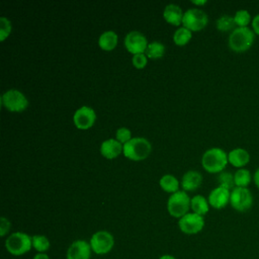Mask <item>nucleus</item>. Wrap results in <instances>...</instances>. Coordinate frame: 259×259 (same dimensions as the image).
<instances>
[{
	"mask_svg": "<svg viewBox=\"0 0 259 259\" xmlns=\"http://www.w3.org/2000/svg\"><path fill=\"white\" fill-rule=\"evenodd\" d=\"M190 199L184 190H178L172 193L167 201V210L170 215L180 219L186 213L190 207Z\"/></svg>",
	"mask_w": 259,
	"mask_h": 259,
	"instance_id": "obj_5",
	"label": "nucleus"
},
{
	"mask_svg": "<svg viewBox=\"0 0 259 259\" xmlns=\"http://www.w3.org/2000/svg\"><path fill=\"white\" fill-rule=\"evenodd\" d=\"M230 197L231 190L223 186H218L209 192L207 200L211 207L215 209H222L227 206L228 203H230Z\"/></svg>",
	"mask_w": 259,
	"mask_h": 259,
	"instance_id": "obj_14",
	"label": "nucleus"
},
{
	"mask_svg": "<svg viewBox=\"0 0 259 259\" xmlns=\"http://www.w3.org/2000/svg\"><path fill=\"white\" fill-rule=\"evenodd\" d=\"M218 182H219V186H223L229 190H232L236 187L235 181H234V174L230 172H226V171L221 172L218 177Z\"/></svg>",
	"mask_w": 259,
	"mask_h": 259,
	"instance_id": "obj_28",
	"label": "nucleus"
},
{
	"mask_svg": "<svg viewBox=\"0 0 259 259\" xmlns=\"http://www.w3.org/2000/svg\"><path fill=\"white\" fill-rule=\"evenodd\" d=\"M165 46L159 41H152L148 45L145 52L146 56L149 59H160L164 56Z\"/></svg>",
	"mask_w": 259,
	"mask_h": 259,
	"instance_id": "obj_24",
	"label": "nucleus"
},
{
	"mask_svg": "<svg viewBox=\"0 0 259 259\" xmlns=\"http://www.w3.org/2000/svg\"><path fill=\"white\" fill-rule=\"evenodd\" d=\"M229 163L228 154L221 148L206 150L201 158L203 169L209 173H221Z\"/></svg>",
	"mask_w": 259,
	"mask_h": 259,
	"instance_id": "obj_2",
	"label": "nucleus"
},
{
	"mask_svg": "<svg viewBox=\"0 0 259 259\" xmlns=\"http://www.w3.org/2000/svg\"><path fill=\"white\" fill-rule=\"evenodd\" d=\"M253 17L251 16L250 12L246 9H240L236 11L234 15V20L237 27H249L248 25L251 24Z\"/></svg>",
	"mask_w": 259,
	"mask_h": 259,
	"instance_id": "obj_25",
	"label": "nucleus"
},
{
	"mask_svg": "<svg viewBox=\"0 0 259 259\" xmlns=\"http://www.w3.org/2000/svg\"><path fill=\"white\" fill-rule=\"evenodd\" d=\"M208 22L207 14L199 8H190L183 14L182 24L191 31L201 30Z\"/></svg>",
	"mask_w": 259,
	"mask_h": 259,
	"instance_id": "obj_9",
	"label": "nucleus"
},
{
	"mask_svg": "<svg viewBox=\"0 0 259 259\" xmlns=\"http://www.w3.org/2000/svg\"><path fill=\"white\" fill-rule=\"evenodd\" d=\"M147 37L140 31H130L124 37V47L133 55L145 54L148 47Z\"/></svg>",
	"mask_w": 259,
	"mask_h": 259,
	"instance_id": "obj_11",
	"label": "nucleus"
},
{
	"mask_svg": "<svg viewBox=\"0 0 259 259\" xmlns=\"http://www.w3.org/2000/svg\"><path fill=\"white\" fill-rule=\"evenodd\" d=\"M122 151L123 145L114 139L105 140L100 146V153L106 159H114L118 157Z\"/></svg>",
	"mask_w": 259,
	"mask_h": 259,
	"instance_id": "obj_15",
	"label": "nucleus"
},
{
	"mask_svg": "<svg viewBox=\"0 0 259 259\" xmlns=\"http://www.w3.org/2000/svg\"><path fill=\"white\" fill-rule=\"evenodd\" d=\"M183 12L181 10V8L176 5V4H168L166 5V7L164 8L163 11V17L164 19L175 26H178L180 24H182V18H183Z\"/></svg>",
	"mask_w": 259,
	"mask_h": 259,
	"instance_id": "obj_18",
	"label": "nucleus"
},
{
	"mask_svg": "<svg viewBox=\"0 0 259 259\" xmlns=\"http://www.w3.org/2000/svg\"><path fill=\"white\" fill-rule=\"evenodd\" d=\"M190 207L194 213L204 215L208 212L209 203L208 200L202 195H195L190 199Z\"/></svg>",
	"mask_w": 259,
	"mask_h": 259,
	"instance_id": "obj_20",
	"label": "nucleus"
},
{
	"mask_svg": "<svg viewBox=\"0 0 259 259\" xmlns=\"http://www.w3.org/2000/svg\"><path fill=\"white\" fill-rule=\"evenodd\" d=\"M215 27L218 30H220L222 32L233 31L237 27L235 20H234V16L229 15V14L221 15L215 21Z\"/></svg>",
	"mask_w": 259,
	"mask_h": 259,
	"instance_id": "obj_23",
	"label": "nucleus"
},
{
	"mask_svg": "<svg viewBox=\"0 0 259 259\" xmlns=\"http://www.w3.org/2000/svg\"><path fill=\"white\" fill-rule=\"evenodd\" d=\"M191 3L194 5H204L206 3V0H192Z\"/></svg>",
	"mask_w": 259,
	"mask_h": 259,
	"instance_id": "obj_36",
	"label": "nucleus"
},
{
	"mask_svg": "<svg viewBox=\"0 0 259 259\" xmlns=\"http://www.w3.org/2000/svg\"><path fill=\"white\" fill-rule=\"evenodd\" d=\"M159 259H176L174 256L172 255H169V254H165V255H162Z\"/></svg>",
	"mask_w": 259,
	"mask_h": 259,
	"instance_id": "obj_37",
	"label": "nucleus"
},
{
	"mask_svg": "<svg viewBox=\"0 0 259 259\" xmlns=\"http://www.w3.org/2000/svg\"><path fill=\"white\" fill-rule=\"evenodd\" d=\"M152 150L150 142L145 138H132L123 145L122 154L130 160L142 161L146 159Z\"/></svg>",
	"mask_w": 259,
	"mask_h": 259,
	"instance_id": "obj_3",
	"label": "nucleus"
},
{
	"mask_svg": "<svg viewBox=\"0 0 259 259\" xmlns=\"http://www.w3.org/2000/svg\"><path fill=\"white\" fill-rule=\"evenodd\" d=\"M95 119H96L95 111L91 107L86 105L78 108L73 115L74 124L79 130H88L94 124Z\"/></svg>",
	"mask_w": 259,
	"mask_h": 259,
	"instance_id": "obj_12",
	"label": "nucleus"
},
{
	"mask_svg": "<svg viewBox=\"0 0 259 259\" xmlns=\"http://www.w3.org/2000/svg\"><path fill=\"white\" fill-rule=\"evenodd\" d=\"M11 22L10 20L5 17L1 16L0 17V40L4 41L5 38L10 34L11 32Z\"/></svg>",
	"mask_w": 259,
	"mask_h": 259,
	"instance_id": "obj_29",
	"label": "nucleus"
},
{
	"mask_svg": "<svg viewBox=\"0 0 259 259\" xmlns=\"http://www.w3.org/2000/svg\"><path fill=\"white\" fill-rule=\"evenodd\" d=\"M230 204L239 212L248 211L253 205L252 192L246 187H235L231 190Z\"/></svg>",
	"mask_w": 259,
	"mask_h": 259,
	"instance_id": "obj_7",
	"label": "nucleus"
},
{
	"mask_svg": "<svg viewBox=\"0 0 259 259\" xmlns=\"http://www.w3.org/2000/svg\"><path fill=\"white\" fill-rule=\"evenodd\" d=\"M6 250L13 256H21L32 248V238L22 232H15L5 240Z\"/></svg>",
	"mask_w": 259,
	"mask_h": 259,
	"instance_id": "obj_4",
	"label": "nucleus"
},
{
	"mask_svg": "<svg viewBox=\"0 0 259 259\" xmlns=\"http://www.w3.org/2000/svg\"><path fill=\"white\" fill-rule=\"evenodd\" d=\"M117 34L113 30H106L102 32L98 38V45L103 51H112L117 45Z\"/></svg>",
	"mask_w": 259,
	"mask_h": 259,
	"instance_id": "obj_19",
	"label": "nucleus"
},
{
	"mask_svg": "<svg viewBox=\"0 0 259 259\" xmlns=\"http://www.w3.org/2000/svg\"><path fill=\"white\" fill-rule=\"evenodd\" d=\"M32 259H50V257L47 253H37L33 256Z\"/></svg>",
	"mask_w": 259,
	"mask_h": 259,
	"instance_id": "obj_35",
	"label": "nucleus"
},
{
	"mask_svg": "<svg viewBox=\"0 0 259 259\" xmlns=\"http://www.w3.org/2000/svg\"><path fill=\"white\" fill-rule=\"evenodd\" d=\"M228 160L232 166L238 169L244 168L250 162V154L243 148H235L228 153Z\"/></svg>",
	"mask_w": 259,
	"mask_h": 259,
	"instance_id": "obj_16",
	"label": "nucleus"
},
{
	"mask_svg": "<svg viewBox=\"0 0 259 259\" xmlns=\"http://www.w3.org/2000/svg\"><path fill=\"white\" fill-rule=\"evenodd\" d=\"M92 252L97 255L109 253L114 246V238L108 231L95 232L89 241Z\"/></svg>",
	"mask_w": 259,
	"mask_h": 259,
	"instance_id": "obj_8",
	"label": "nucleus"
},
{
	"mask_svg": "<svg viewBox=\"0 0 259 259\" xmlns=\"http://www.w3.org/2000/svg\"><path fill=\"white\" fill-rule=\"evenodd\" d=\"M253 180V175L246 168H240L234 173V181L236 187H246L248 188L249 184Z\"/></svg>",
	"mask_w": 259,
	"mask_h": 259,
	"instance_id": "obj_21",
	"label": "nucleus"
},
{
	"mask_svg": "<svg viewBox=\"0 0 259 259\" xmlns=\"http://www.w3.org/2000/svg\"><path fill=\"white\" fill-rule=\"evenodd\" d=\"M251 29L256 35H259V13L253 17L251 22Z\"/></svg>",
	"mask_w": 259,
	"mask_h": 259,
	"instance_id": "obj_33",
	"label": "nucleus"
},
{
	"mask_svg": "<svg viewBox=\"0 0 259 259\" xmlns=\"http://www.w3.org/2000/svg\"><path fill=\"white\" fill-rule=\"evenodd\" d=\"M202 183V175L195 171L189 170L182 176L181 186L186 191H193L197 189Z\"/></svg>",
	"mask_w": 259,
	"mask_h": 259,
	"instance_id": "obj_17",
	"label": "nucleus"
},
{
	"mask_svg": "<svg viewBox=\"0 0 259 259\" xmlns=\"http://www.w3.org/2000/svg\"><path fill=\"white\" fill-rule=\"evenodd\" d=\"M2 105L11 112H21L28 106L26 96L17 89H9L1 96Z\"/></svg>",
	"mask_w": 259,
	"mask_h": 259,
	"instance_id": "obj_6",
	"label": "nucleus"
},
{
	"mask_svg": "<svg viewBox=\"0 0 259 259\" xmlns=\"http://www.w3.org/2000/svg\"><path fill=\"white\" fill-rule=\"evenodd\" d=\"M148 62V57L146 54H137L133 57V65L137 69H143L146 67Z\"/></svg>",
	"mask_w": 259,
	"mask_h": 259,
	"instance_id": "obj_31",
	"label": "nucleus"
},
{
	"mask_svg": "<svg viewBox=\"0 0 259 259\" xmlns=\"http://www.w3.org/2000/svg\"><path fill=\"white\" fill-rule=\"evenodd\" d=\"M9 230H10V222L6 218L2 217L0 219V236L4 237L9 232Z\"/></svg>",
	"mask_w": 259,
	"mask_h": 259,
	"instance_id": "obj_32",
	"label": "nucleus"
},
{
	"mask_svg": "<svg viewBox=\"0 0 259 259\" xmlns=\"http://www.w3.org/2000/svg\"><path fill=\"white\" fill-rule=\"evenodd\" d=\"M92 249L89 242L76 240L68 248L67 259H90Z\"/></svg>",
	"mask_w": 259,
	"mask_h": 259,
	"instance_id": "obj_13",
	"label": "nucleus"
},
{
	"mask_svg": "<svg viewBox=\"0 0 259 259\" xmlns=\"http://www.w3.org/2000/svg\"><path fill=\"white\" fill-rule=\"evenodd\" d=\"M253 182H254L255 186L259 189V167L255 170V172L253 174Z\"/></svg>",
	"mask_w": 259,
	"mask_h": 259,
	"instance_id": "obj_34",
	"label": "nucleus"
},
{
	"mask_svg": "<svg viewBox=\"0 0 259 259\" xmlns=\"http://www.w3.org/2000/svg\"><path fill=\"white\" fill-rule=\"evenodd\" d=\"M255 35L250 27H236L229 35V48L235 53L247 52L254 45Z\"/></svg>",
	"mask_w": 259,
	"mask_h": 259,
	"instance_id": "obj_1",
	"label": "nucleus"
},
{
	"mask_svg": "<svg viewBox=\"0 0 259 259\" xmlns=\"http://www.w3.org/2000/svg\"><path fill=\"white\" fill-rule=\"evenodd\" d=\"M159 184L161 188L166 192L175 193L179 190V181L175 176L171 174H166L162 176L159 180Z\"/></svg>",
	"mask_w": 259,
	"mask_h": 259,
	"instance_id": "obj_22",
	"label": "nucleus"
},
{
	"mask_svg": "<svg viewBox=\"0 0 259 259\" xmlns=\"http://www.w3.org/2000/svg\"><path fill=\"white\" fill-rule=\"evenodd\" d=\"M180 231L187 235H194L199 233L204 227V219L194 212H188L178 221Z\"/></svg>",
	"mask_w": 259,
	"mask_h": 259,
	"instance_id": "obj_10",
	"label": "nucleus"
},
{
	"mask_svg": "<svg viewBox=\"0 0 259 259\" xmlns=\"http://www.w3.org/2000/svg\"><path fill=\"white\" fill-rule=\"evenodd\" d=\"M192 37V32L191 30L187 29L186 27L182 26L179 27L177 30H175L173 34V40L175 45L177 46H184L186 45Z\"/></svg>",
	"mask_w": 259,
	"mask_h": 259,
	"instance_id": "obj_26",
	"label": "nucleus"
},
{
	"mask_svg": "<svg viewBox=\"0 0 259 259\" xmlns=\"http://www.w3.org/2000/svg\"><path fill=\"white\" fill-rule=\"evenodd\" d=\"M32 247L37 253H46L50 247L51 243L49 239L44 235H33L32 237Z\"/></svg>",
	"mask_w": 259,
	"mask_h": 259,
	"instance_id": "obj_27",
	"label": "nucleus"
},
{
	"mask_svg": "<svg viewBox=\"0 0 259 259\" xmlns=\"http://www.w3.org/2000/svg\"><path fill=\"white\" fill-rule=\"evenodd\" d=\"M116 140L121 143L122 145H124L125 143H127L131 139H132V133L127 127H119L116 131Z\"/></svg>",
	"mask_w": 259,
	"mask_h": 259,
	"instance_id": "obj_30",
	"label": "nucleus"
}]
</instances>
